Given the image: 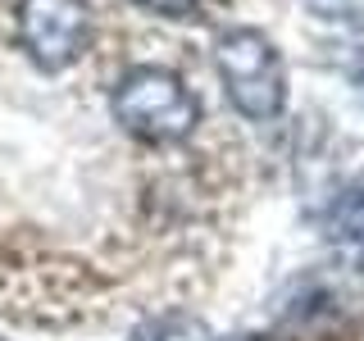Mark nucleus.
Segmentation results:
<instances>
[{
    "label": "nucleus",
    "instance_id": "obj_1",
    "mask_svg": "<svg viewBox=\"0 0 364 341\" xmlns=\"http://www.w3.org/2000/svg\"><path fill=\"white\" fill-rule=\"evenodd\" d=\"M109 109L119 119V128L146 146L187 141L200 123V100L191 96V87L173 68H155V64L128 68L109 96Z\"/></svg>",
    "mask_w": 364,
    "mask_h": 341
},
{
    "label": "nucleus",
    "instance_id": "obj_2",
    "mask_svg": "<svg viewBox=\"0 0 364 341\" xmlns=\"http://www.w3.org/2000/svg\"><path fill=\"white\" fill-rule=\"evenodd\" d=\"M214 68L223 77V91L242 119L269 123L287 105V68L282 55L264 32L255 28H232L214 41Z\"/></svg>",
    "mask_w": 364,
    "mask_h": 341
},
{
    "label": "nucleus",
    "instance_id": "obj_3",
    "mask_svg": "<svg viewBox=\"0 0 364 341\" xmlns=\"http://www.w3.org/2000/svg\"><path fill=\"white\" fill-rule=\"evenodd\" d=\"M18 45L41 73H60L91 45L87 0H18Z\"/></svg>",
    "mask_w": 364,
    "mask_h": 341
},
{
    "label": "nucleus",
    "instance_id": "obj_4",
    "mask_svg": "<svg viewBox=\"0 0 364 341\" xmlns=\"http://www.w3.org/2000/svg\"><path fill=\"white\" fill-rule=\"evenodd\" d=\"M128 341H214V332L196 314H155L132 328Z\"/></svg>",
    "mask_w": 364,
    "mask_h": 341
},
{
    "label": "nucleus",
    "instance_id": "obj_5",
    "mask_svg": "<svg viewBox=\"0 0 364 341\" xmlns=\"http://www.w3.org/2000/svg\"><path fill=\"white\" fill-rule=\"evenodd\" d=\"M310 9L318 18L346 23V28H364V0H310Z\"/></svg>",
    "mask_w": 364,
    "mask_h": 341
},
{
    "label": "nucleus",
    "instance_id": "obj_6",
    "mask_svg": "<svg viewBox=\"0 0 364 341\" xmlns=\"http://www.w3.org/2000/svg\"><path fill=\"white\" fill-rule=\"evenodd\" d=\"M141 5L159 18H191L200 9V0H141Z\"/></svg>",
    "mask_w": 364,
    "mask_h": 341
},
{
    "label": "nucleus",
    "instance_id": "obj_7",
    "mask_svg": "<svg viewBox=\"0 0 364 341\" xmlns=\"http://www.w3.org/2000/svg\"><path fill=\"white\" fill-rule=\"evenodd\" d=\"M350 87H355V96H360V105H364V50L350 60Z\"/></svg>",
    "mask_w": 364,
    "mask_h": 341
}]
</instances>
